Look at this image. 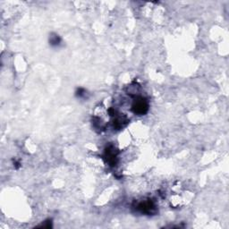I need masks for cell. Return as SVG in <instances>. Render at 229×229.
Listing matches in <instances>:
<instances>
[{"mask_svg":"<svg viewBox=\"0 0 229 229\" xmlns=\"http://www.w3.org/2000/svg\"><path fill=\"white\" fill-rule=\"evenodd\" d=\"M59 42H60V39H59L57 36H54V37L51 38V40H50L51 45H58Z\"/></svg>","mask_w":229,"mask_h":229,"instance_id":"4","label":"cell"},{"mask_svg":"<svg viewBox=\"0 0 229 229\" xmlns=\"http://www.w3.org/2000/svg\"><path fill=\"white\" fill-rule=\"evenodd\" d=\"M148 102L146 101L143 98H137V100H135V102L132 105V111L134 114L137 115H143L145 114L147 110H148Z\"/></svg>","mask_w":229,"mask_h":229,"instance_id":"1","label":"cell"},{"mask_svg":"<svg viewBox=\"0 0 229 229\" xmlns=\"http://www.w3.org/2000/svg\"><path fill=\"white\" fill-rule=\"evenodd\" d=\"M138 208L141 212H150L151 209L154 208V205L150 201H146L144 203H141Z\"/></svg>","mask_w":229,"mask_h":229,"instance_id":"2","label":"cell"},{"mask_svg":"<svg viewBox=\"0 0 229 229\" xmlns=\"http://www.w3.org/2000/svg\"><path fill=\"white\" fill-rule=\"evenodd\" d=\"M107 161L111 164V165H114L116 163V159H117V155L115 153V150L113 149L112 150H107Z\"/></svg>","mask_w":229,"mask_h":229,"instance_id":"3","label":"cell"}]
</instances>
